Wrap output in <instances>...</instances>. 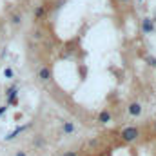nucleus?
Wrapping results in <instances>:
<instances>
[{
    "instance_id": "8",
    "label": "nucleus",
    "mask_w": 156,
    "mask_h": 156,
    "mask_svg": "<svg viewBox=\"0 0 156 156\" xmlns=\"http://www.w3.org/2000/svg\"><path fill=\"white\" fill-rule=\"evenodd\" d=\"M11 22H13L15 26H18V24L22 22V15H18V13H15V15L11 16Z\"/></svg>"
},
{
    "instance_id": "6",
    "label": "nucleus",
    "mask_w": 156,
    "mask_h": 156,
    "mask_svg": "<svg viewBox=\"0 0 156 156\" xmlns=\"http://www.w3.org/2000/svg\"><path fill=\"white\" fill-rule=\"evenodd\" d=\"M62 131H64V134H73L75 133V123L73 122H64Z\"/></svg>"
},
{
    "instance_id": "5",
    "label": "nucleus",
    "mask_w": 156,
    "mask_h": 156,
    "mask_svg": "<svg viewBox=\"0 0 156 156\" xmlns=\"http://www.w3.org/2000/svg\"><path fill=\"white\" fill-rule=\"evenodd\" d=\"M38 80L40 82H49V80H51V69H49V67H40Z\"/></svg>"
},
{
    "instance_id": "7",
    "label": "nucleus",
    "mask_w": 156,
    "mask_h": 156,
    "mask_svg": "<svg viewBox=\"0 0 156 156\" xmlns=\"http://www.w3.org/2000/svg\"><path fill=\"white\" fill-rule=\"evenodd\" d=\"M26 129H27V125H22V127H16V129H15V131H13L11 134H7V136H5V140H13V138H15L16 134H20V133H22V131H26Z\"/></svg>"
},
{
    "instance_id": "16",
    "label": "nucleus",
    "mask_w": 156,
    "mask_h": 156,
    "mask_svg": "<svg viewBox=\"0 0 156 156\" xmlns=\"http://www.w3.org/2000/svg\"><path fill=\"white\" fill-rule=\"evenodd\" d=\"M154 131H156V122H154Z\"/></svg>"
},
{
    "instance_id": "2",
    "label": "nucleus",
    "mask_w": 156,
    "mask_h": 156,
    "mask_svg": "<svg viewBox=\"0 0 156 156\" xmlns=\"http://www.w3.org/2000/svg\"><path fill=\"white\" fill-rule=\"evenodd\" d=\"M142 31H144L145 35H151V33L154 31V22H153V18H144V20H142Z\"/></svg>"
},
{
    "instance_id": "14",
    "label": "nucleus",
    "mask_w": 156,
    "mask_h": 156,
    "mask_svg": "<svg viewBox=\"0 0 156 156\" xmlns=\"http://www.w3.org/2000/svg\"><path fill=\"white\" fill-rule=\"evenodd\" d=\"M16 156H26V153H22V151H18V153H16Z\"/></svg>"
},
{
    "instance_id": "3",
    "label": "nucleus",
    "mask_w": 156,
    "mask_h": 156,
    "mask_svg": "<svg viewBox=\"0 0 156 156\" xmlns=\"http://www.w3.org/2000/svg\"><path fill=\"white\" fill-rule=\"evenodd\" d=\"M142 104H138V102H131L129 104V115L131 116H140L142 115Z\"/></svg>"
},
{
    "instance_id": "9",
    "label": "nucleus",
    "mask_w": 156,
    "mask_h": 156,
    "mask_svg": "<svg viewBox=\"0 0 156 156\" xmlns=\"http://www.w3.org/2000/svg\"><path fill=\"white\" fill-rule=\"evenodd\" d=\"M42 16H44V7H42V5H38V7L35 9V18L38 20V18H42Z\"/></svg>"
},
{
    "instance_id": "1",
    "label": "nucleus",
    "mask_w": 156,
    "mask_h": 156,
    "mask_svg": "<svg viewBox=\"0 0 156 156\" xmlns=\"http://www.w3.org/2000/svg\"><path fill=\"white\" fill-rule=\"evenodd\" d=\"M122 140L123 142H127V144H131V142H134V140H138V136H140V129L138 127H125L123 131H122Z\"/></svg>"
},
{
    "instance_id": "12",
    "label": "nucleus",
    "mask_w": 156,
    "mask_h": 156,
    "mask_svg": "<svg viewBox=\"0 0 156 156\" xmlns=\"http://www.w3.org/2000/svg\"><path fill=\"white\" fill-rule=\"evenodd\" d=\"M5 111H7V105H0V116H2Z\"/></svg>"
},
{
    "instance_id": "10",
    "label": "nucleus",
    "mask_w": 156,
    "mask_h": 156,
    "mask_svg": "<svg viewBox=\"0 0 156 156\" xmlns=\"http://www.w3.org/2000/svg\"><path fill=\"white\" fill-rule=\"evenodd\" d=\"M4 76L5 78H13V69H11V67H5V69H4Z\"/></svg>"
},
{
    "instance_id": "4",
    "label": "nucleus",
    "mask_w": 156,
    "mask_h": 156,
    "mask_svg": "<svg viewBox=\"0 0 156 156\" xmlns=\"http://www.w3.org/2000/svg\"><path fill=\"white\" fill-rule=\"evenodd\" d=\"M111 120H113V116H111V113H109L107 109L100 111V115H98V122H100V123L107 125V123H111Z\"/></svg>"
},
{
    "instance_id": "15",
    "label": "nucleus",
    "mask_w": 156,
    "mask_h": 156,
    "mask_svg": "<svg viewBox=\"0 0 156 156\" xmlns=\"http://www.w3.org/2000/svg\"><path fill=\"white\" fill-rule=\"evenodd\" d=\"M118 2H122V4H127V2H131V0H118Z\"/></svg>"
},
{
    "instance_id": "13",
    "label": "nucleus",
    "mask_w": 156,
    "mask_h": 156,
    "mask_svg": "<svg viewBox=\"0 0 156 156\" xmlns=\"http://www.w3.org/2000/svg\"><path fill=\"white\" fill-rule=\"evenodd\" d=\"M62 156H78L76 153H73V151H67V153H64Z\"/></svg>"
},
{
    "instance_id": "11",
    "label": "nucleus",
    "mask_w": 156,
    "mask_h": 156,
    "mask_svg": "<svg viewBox=\"0 0 156 156\" xmlns=\"http://www.w3.org/2000/svg\"><path fill=\"white\" fill-rule=\"evenodd\" d=\"M147 62H149L151 66H156V58H154V56H149V58H147Z\"/></svg>"
}]
</instances>
